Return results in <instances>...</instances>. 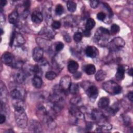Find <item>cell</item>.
I'll use <instances>...</instances> for the list:
<instances>
[{
    "instance_id": "cell-19",
    "label": "cell",
    "mask_w": 133,
    "mask_h": 133,
    "mask_svg": "<svg viewBox=\"0 0 133 133\" xmlns=\"http://www.w3.org/2000/svg\"><path fill=\"white\" fill-rule=\"evenodd\" d=\"M125 69L122 66H118L117 69V72L115 74V77L117 80L121 81L124 79L125 76Z\"/></svg>"
},
{
    "instance_id": "cell-34",
    "label": "cell",
    "mask_w": 133,
    "mask_h": 133,
    "mask_svg": "<svg viewBox=\"0 0 133 133\" xmlns=\"http://www.w3.org/2000/svg\"><path fill=\"white\" fill-rule=\"evenodd\" d=\"M89 5H90V6L95 9V8H96L99 5V1H96V0H94V1H89Z\"/></svg>"
},
{
    "instance_id": "cell-32",
    "label": "cell",
    "mask_w": 133,
    "mask_h": 133,
    "mask_svg": "<svg viewBox=\"0 0 133 133\" xmlns=\"http://www.w3.org/2000/svg\"><path fill=\"white\" fill-rule=\"evenodd\" d=\"M64 11V8L62 6V5H61V4H58L56 7V9H55V13L56 15H61L63 14Z\"/></svg>"
},
{
    "instance_id": "cell-15",
    "label": "cell",
    "mask_w": 133,
    "mask_h": 133,
    "mask_svg": "<svg viewBox=\"0 0 133 133\" xmlns=\"http://www.w3.org/2000/svg\"><path fill=\"white\" fill-rule=\"evenodd\" d=\"M31 19L35 23H40L43 21V15L40 11H35L32 14Z\"/></svg>"
},
{
    "instance_id": "cell-22",
    "label": "cell",
    "mask_w": 133,
    "mask_h": 133,
    "mask_svg": "<svg viewBox=\"0 0 133 133\" xmlns=\"http://www.w3.org/2000/svg\"><path fill=\"white\" fill-rule=\"evenodd\" d=\"M84 71L87 75H92L96 72V68L92 64H88L85 66Z\"/></svg>"
},
{
    "instance_id": "cell-35",
    "label": "cell",
    "mask_w": 133,
    "mask_h": 133,
    "mask_svg": "<svg viewBox=\"0 0 133 133\" xmlns=\"http://www.w3.org/2000/svg\"><path fill=\"white\" fill-rule=\"evenodd\" d=\"M102 5L104 6V7L107 9V10L108 11L110 16V17L112 16V15H113V11H112L111 8H110V6L107 3H106L105 2H103L102 3Z\"/></svg>"
},
{
    "instance_id": "cell-10",
    "label": "cell",
    "mask_w": 133,
    "mask_h": 133,
    "mask_svg": "<svg viewBox=\"0 0 133 133\" xmlns=\"http://www.w3.org/2000/svg\"><path fill=\"white\" fill-rule=\"evenodd\" d=\"M29 130L32 132H40L42 131L41 124L36 120H31L29 124Z\"/></svg>"
},
{
    "instance_id": "cell-20",
    "label": "cell",
    "mask_w": 133,
    "mask_h": 133,
    "mask_svg": "<svg viewBox=\"0 0 133 133\" xmlns=\"http://www.w3.org/2000/svg\"><path fill=\"white\" fill-rule=\"evenodd\" d=\"M32 83L33 85L36 88H39L43 85V81L42 78L38 75H35L32 78Z\"/></svg>"
},
{
    "instance_id": "cell-21",
    "label": "cell",
    "mask_w": 133,
    "mask_h": 133,
    "mask_svg": "<svg viewBox=\"0 0 133 133\" xmlns=\"http://www.w3.org/2000/svg\"><path fill=\"white\" fill-rule=\"evenodd\" d=\"M106 75H107V74L104 71L102 70H99L96 72L95 76V79L98 82L101 81L105 79Z\"/></svg>"
},
{
    "instance_id": "cell-6",
    "label": "cell",
    "mask_w": 133,
    "mask_h": 133,
    "mask_svg": "<svg viewBox=\"0 0 133 133\" xmlns=\"http://www.w3.org/2000/svg\"><path fill=\"white\" fill-rule=\"evenodd\" d=\"M71 84V77L68 75H65L61 78L59 86L61 89L65 92L69 91Z\"/></svg>"
},
{
    "instance_id": "cell-18",
    "label": "cell",
    "mask_w": 133,
    "mask_h": 133,
    "mask_svg": "<svg viewBox=\"0 0 133 133\" xmlns=\"http://www.w3.org/2000/svg\"><path fill=\"white\" fill-rule=\"evenodd\" d=\"M18 17H19V15L17 11L15 10L12 11L11 14H9L8 16L9 22L11 24H16L18 22Z\"/></svg>"
},
{
    "instance_id": "cell-5",
    "label": "cell",
    "mask_w": 133,
    "mask_h": 133,
    "mask_svg": "<svg viewBox=\"0 0 133 133\" xmlns=\"http://www.w3.org/2000/svg\"><path fill=\"white\" fill-rule=\"evenodd\" d=\"M125 44V41L120 37H117L113 38L108 44L109 48L112 51H116L119 50Z\"/></svg>"
},
{
    "instance_id": "cell-7",
    "label": "cell",
    "mask_w": 133,
    "mask_h": 133,
    "mask_svg": "<svg viewBox=\"0 0 133 133\" xmlns=\"http://www.w3.org/2000/svg\"><path fill=\"white\" fill-rule=\"evenodd\" d=\"M39 35H41L42 38L50 40L54 38L55 37V32L50 28L44 27L39 31Z\"/></svg>"
},
{
    "instance_id": "cell-41",
    "label": "cell",
    "mask_w": 133,
    "mask_h": 133,
    "mask_svg": "<svg viewBox=\"0 0 133 133\" xmlns=\"http://www.w3.org/2000/svg\"><path fill=\"white\" fill-rule=\"evenodd\" d=\"M30 1H25L23 2V6L24 8V10H28V9L29 8L30 6Z\"/></svg>"
},
{
    "instance_id": "cell-39",
    "label": "cell",
    "mask_w": 133,
    "mask_h": 133,
    "mask_svg": "<svg viewBox=\"0 0 133 133\" xmlns=\"http://www.w3.org/2000/svg\"><path fill=\"white\" fill-rule=\"evenodd\" d=\"M123 119L125 124H127V125L130 124V123L131 122V119H130V117L127 115H124L123 116Z\"/></svg>"
},
{
    "instance_id": "cell-49",
    "label": "cell",
    "mask_w": 133,
    "mask_h": 133,
    "mask_svg": "<svg viewBox=\"0 0 133 133\" xmlns=\"http://www.w3.org/2000/svg\"><path fill=\"white\" fill-rule=\"evenodd\" d=\"M6 132H14V131L12 130H11V129H9V130H8L6 131Z\"/></svg>"
},
{
    "instance_id": "cell-17",
    "label": "cell",
    "mask_w": 133,
    "mask_h": 133,
    "mask_svg": "<svg viewBox=\"0 0 133 133\" xmlns=\"http://www.w3.org/2000/svg\"><path fill=\"white\" fill-rule=\"evenodd\" d=\"M79 67V65L76 61L71 60L68 62V70L69 72L71 73H74L76 72Z\"/></svg>"
},
{
    "instance_id": "cell-9",
    "label": "cell",
    "mask_w": 133,
    "mask_h": 133,
    "mask_svg": "<svg viewBox=\"0 0 133 133\" xmlns=\"http://www.w3.org/2000/svg\"><path fill=\"white\" fill-rule=\"evenodd\" d=\"M43 49L39 47H36L34 48L32 52V58L35 61H41L43 57Z\"/></svg>"
},
{
    "instance_id": "cell-40",
    "label": "cell",
    "mask_w": 133,
    "mask_h": 133,
    "mask_svg": "<svg viewBox=\"0 0 133 133\" xmlns=\"http://www.w3.org/2000/svg\"><path fill=\"white\" fill-rule=\"evenodd\" d=\"M16 33L15 32H13L11 34V35L10 38V43H9L10 46H12L14 43L15 37H16Z\"/></svg>"
},
{
    "instance_id": "cell-28",
    "label": "cell",
    "mask_w": 133,
    "mask_h": 133,
    "mask_svg": "<svg viewBox=\"0 0 133 133\" xmlns=\"http://www.w3.org/2000/svg\"><path fill=\"white\" fill-rule=\"evenodd\" d=\"M57 77V74L53 71H47L45 74V77L48 80H53Z\"/></svg>"
},
{
    "instance_id": "cell-33",
    "label": "cell",
    "mask_w": 133,
    "mask_h": 133,
    "mask_svg": "<svg viewBox=\"0 0 133 133\" xmlns=\"http://www.w3.org/2000/svg\"><path fill=\"white\" fill-rule=\"evenodd\" d=\"M80 101H81V98L79 97L75 96L71 99L70 102L73 105H76L78 104Z\"/></svg>"
},
{
    "instance_id": "cell-48",
    "label": "cell",
    "mask_w": 133,
    "mask_h": 133,
    "mask_svg": "<svg viewBox=\"0 0 133 133\" xmlns=\"http://www.w3.org/2000/svg\"><path fill=\"white\" fill-rule=\"evenodd\" d=\"M128 74L130 76H131L132 75V68H131L130 70H128Z\"/></svg>"
},
{
    "instance_id": "cell-13",
    "label": "cell",
    "mask_w": 133,
    "mask_h": 133,
    "mask_svg": "<svg viewBox=\"0 0 133 133\" xmlns=\"http://www.w3.org/2000/svg\"><path fill=\"white\" fill-rule=\"evenodd\" d=\"M85 54L87 56L94 58L98 55L99 51L96 47L93 46H88L85 49Z\"/></svg>"
},
{
    "instance_id": "cell-8",
    "label": "cell",
    "mask_w": 133,
    "mask_h": 133,
    "mask_svg": "<svg viewBox=\"0 0 133 133\" xmlns=\"http://www.w3.org/2000/svg\"><path fill=\"white\" fill-rule=\"evenodd\" d=\"M13 78L14 81L18 84H22L25 80V78H26L25 73L22 70L17 71L14 74Z\"/></svg>"
},
{
    "instance_id": "cell-29",
    "label": "cell",
    "mask_w": 133,
    "mask_h": 133,
    "mask_svg": "<svg viewBox=\"0 0 133 133\" xmlns=\"http://www.w3.org/2000/svg\"><path fill=\"white\" fill-rule=\"evenodd\" d=\"M120 28L119 26L116 24H113L111 26L110 32L113 35L117 34L119 31Z\"/></svg>"
},
{
    "instance_id": "cell-38",
    "label": "cell",
    "mask_w": 133,
    "mask_h": 133,
    "mask_svg": "<svg viewBox=\"0 0 133 133\" xmlns=\"http://www.w3.org/2000/svg\"><path fill=\"white\" fill-rule=\"evenodd\" d=\"M64 47V44L63 43L59 42L57 43L55 46V49L57 51H61Z\"/></svg>"
},
{
    "instance_id": "cell-1",
    "label": "cell",
    "mask_w": 133,
    "mask_h": 133,
    "mask_svg": "<svg viewBox=\"0 0 133 133\" xmlns=\"http://www.w3.org/2000/svg\"><path fill=\"white\" fill-rule=\"evenodd\" d=\"M110 37L109 31L103 27L99 28L94 35L95 43L100 46H105L107 45Z\"/></svg>"
},
{
    "instance_id": "cell-37",
    "label": "cell",
    "mask_w": 133,
    "mask_h": 133,
    "mask_svg": "<svg viewBox=\"0 0 133 133\" xmlns=\"http://www.w3.org/2000/svg\"><path fill=\"white\" fill-rule=\"evenodd\" d=\"M61 23L58 21H54L51 23V26L54 29H58L61 26Z\"/></svg>"
},
{
    "instance_id": "cell-26",
    "label": "cell",
    "mask_w": 133,
    "mask_h": 133,
    "mask_svg": "<svg viewBox=\"0 0 133 133\" xmlns=\"http://www.w3.org/2000/svg\"><path fill=\"white\" fill-rule=\"evenodd\" d=\"M66 6H67L68 10L70 12H73L76 9L77 5H76V3H75L74 2L72 1H68V2H67Z\"/></svg>"
},
{
    "instance_id": "cell-46",
    "label": "cell",
    "mask_w": 133,
    "mask_h": 133,
    "mask_svg": "<svg viewBox=\"0 0 133 133\" xmlns=\"http://www.w3.org/2000/svg\"><path fill=\"white\" fill-rule=\"evenodd\" d=\"M6 121V116L4 115L1 114L0 116V124L4 123Z\"/></svg>"
},
{
    "instance_id": "cell-50",
    "label": "cell",
    "mask_w": 133,
    "mask_h": 133,
    "mask_svg": "<svg viewBox=\"0 0 133 133\" xmlns=\"http://www.w3.org/2000/svg\"><path fill=\"white\" fill-rule=\"evenodd\" d=\"M1 35H2V34H3V33H4V32H3V29H2V28H1Z\"/></svg>"
},
{
    "instance_id": "cell-16",
    "label": "cell",
    "mask_w": 133,
    "mask_h": 133,
    "mask_svg": "<svg viewBox=\"0 0 133 133\" xmlns=\"http://www.w3.org/2000/svg\"><path fill=\"white\" fill-rule=\"evenodd\" d=\"M110 103V99L107 97L101 98L98 102V106L100 109H106L108 107Z\"/></svg>"
},
{
    "instance_id": "cell-27",
    "label": "cell",
    "mask_w": 133,
    "mask_h": 133,
    "mask_svg": "<svg viewBox=\"0 0 133 133\" xmlns=\"http://www.w3.org/2000/svg\"><path fill=\"white\" fill-rule=\"evenodd\" d=\"M69 91L72 94L75 95L79 91V86L77 84H71Z\"/></svg>"
},
{
    "instance_id": "cell-4",
    "label": "cell",
    "mask_w": 133,
    "mask_h": 133,
    "mask_svg": "<svg viewBox=\"0 0 133 133\" xmlns=\"http://www.w3.org/2000/svg\"><path fill=\"white\" fill-rule=\"evenodd\" d=\"M15 118L18 126L20 128H25L28 125V117L25 110L15 111Z\"/></svg>"
},
{
    "instance_id": "cell-25",
    "label": "cell",
    "mask_w": 133,
    "mask_h": 133,
    "mask_svg": "<svg viewBox=\"0 0 133 133\" xmlns=\"http://www.w3.org/2000/svg\"><path fill=\"white\" fill-rule=\"evenodd\" d=\"M95 24H96V22L92 18H88L86 22L85 29L90 31L94 28Z\"/></svg>"
},
{
    "instance_id": "cell-44",
    "label": "cell",
    "mask_w": 133,
    "mask_h": 133,
    "mask_svg": "<svg viewBox=\"0 0 133 133\" xmlns=\"http://www.w3.org/2000/svg\"><path fill=\"white\" fill-rule=\"evenodd\" d=\"M82 34L86 37H89L90 35V31L87 29H85Z\"/></svg>"
},
{
    "instance_id": "cell-36",
    "label": "cell",
    "mask_w": 133,
    "mask_h": 133,
    "mask_svg": "<svg viewBox=\"0 0 133 133\" xmlns=\"http://www.w3.org/2000/svg\"><path fill=\"white\" fill-rule=\"evenodd\" d=\"M97 18L99 20L103 21L106 18V15L103 12H99L97 15Z\"/></svg>"
},
{
    "instance_id": "cell-31",
    "label": "cell",
    "mask_w": 133,
    "mask_h": 133,
    "mask_svg": "<svg viewBox=\"0 0 133 133\" xmlns=\"http://www.w3.org/2000/svg\"><path fill=\"white\" fill-rule=\"evenodd\" d=\"M16 41L17 43L19 45H22L24 43V39L23 36L20 34H16L15 41Z\"/></svg>"
},
{
    "instance_id": "cell-11",
    "label": "cell",
    "mask_w": 133,
    "mask_h": 133,
    "mask_svg": "<svg viewBox=\"0 0 133 133\" xmlns=\"http://www.w3.org/2000/svg\"><path fill=\"white\" fill-rule=\"evenodd\" d=\"M12 104H13L15 111L25 110V108H26L25 103L22 99H13Z\"/></svg>"
},
{
    "instance_id": "cell-24",
    "label": "cell",
    "mask_w": 133,
    "mask_h": 133,
    "mask_svg": "<svg viewBox=\"0 0 133 133\" xmlns=\"http://www.w3.org/2000/svg\"><path fill=\"white\" fill-rule=\"evenodd\" d=\"M107 112H108L109 114L112 115H114V114H115L119 110V106L117 104H115L114 103L113 105H112L111 107H110V108H107Z\"/></svg>"
},
{
    "instance_id": "cell-12",
    "label": "cell",
    "mask_w": 133,
    "mask_h": 133,
    "mask_svg": "<svg viewBox=\"0 0 133 133\" xmlns=\"http://www.w3.org/2000/svg\"><path fill=\"white\" fill-rule=\"evenodd\" d=\"M14 56L9 52H6L4 53L1 57V60L2 62L6 64H12L14 62Z\"/></svg>"
},
{
    "instance_id": "cell-14",
    "label": "cell",
    "mask_w": 133,
    "mask_h": 133,
    "mask_svg": "<svg viewBox=\"0 0 133 133\" xmlns=\"http://www.w3.org/2000/svg\"><path fill=\"white\" fill-rule=\"evenodd\" d=\"M8 92L5 84L1 81L0 85V97L1 102L4 103L7 101Z\"/></svg>"
},
{
    "instance_id": "cell-43",
    "label": "cell",
    "mask_w": 133,
    "mask_h": 133,
    "mask_svg": "<svg viewBox=\"0 0 133 133\" xmlns=\"http://www.w3.org/2000/svg\"><path fill=\"white\" fill-rule=\"evenodd\" d=\"M63 38H64V40L68 43H70L71 41V38L69 34L64 35L63 36Z\"/></svg>"
},
{
    "instance_id": "cell-47",
    "label": "cell",
    "mask_w": 133,
    "mask_h": 133,
    "mask_svg": "<svg viewBox=\"0 0 133 133\" xmlns=\"http://www.w3.org/2000/svg\"><path fill=\"white\" fill-rule=\"evenodd\" d=\"M7 1H5V0H2V1H1V4H0L1 8L3 7H4V6H5L7 4Z\"/></svg>"
},
{
    "instance_id": "cell-42",
    "label": "cell",
    "mask_w": 133,
    "mask_h": 133,
    "mask_svg": "<svg viewBox=\"0 0 133 133\" xmlns=\"http://www.w3.org/2000/svg\"><path fill=\"white\" fill-rule=\"evenodd\" d=\"M81 76H82V73L80 72L76 71V72L73 73V77L76 79H79L81 77Z\"/></svg>"
},
{
    "instance_id": "cell-45",
    "label": "cell",
    "mask_w": 133,
    "mask_h": 133,
    "mask_svg": "<svg viewBox=\"0 0 133 133\" xmlns=\"http://www.w3.org/2000/svg\"><path fill=\"white\" fill-rule=\"evenodd\" d=\"M127 97H128V99H129L131 102H132V101H133V93H132V91H129V92L128 93Z\"/></svg>"
},
{
    "instance_id": "cell-2",
    "label": "cell",
    "mask_w": 133,
    "mask_h": 133,
    "mask_svg": "<svg viewBox=\"0 0 133 133\" xmlns=\"http://www.w3.org/2000/svg\"><path fill=\"white\" fill-rule=\"evenodd\" d=\"M82 86L90 99L95 100L97 98L98 96V90L92 83L85 81L82 84Z\"/></svg>"
},
{
    "instance_id": "cell-3",
    "label": "cell",
    "mask_w": 133,
    "mask_h": 133,
    "mask_svg": "<svg viewBox=\"0 0 133 133\" xmlns=\"http://www.w3.org/2000/svg\"><path fill=\"white\" fill-rule=\"evenodd\" d=\"M103 89L111 95H117L121 92V87L116 82L113 81H108L102 84Z\"/></svg>"
},
{
    "instance_id": "cell-30",
    "label": "cell",
    "mask_w": 133,
    "mask_h": 133,
    "mask_svg": "<svg viewBox=\"0 0 133 133\" xmlns=\"http://www.w3.org/2000/svg\"><path fill=\"white\" fill-rule=\"evenodd\" d=\"M83 37V34L79 32H76L73 35V39L76 43H79L81 41Z\"/></svg>"
},
{
    "instance_id": "cell-23",
    "label": "cell",
    "mask_w": 133,
    "mask_h": 133,
    "mask_svg": "<svg viewBox=\"0 0 133 133\" xmlns=\"http://www.w3.org/2000/svg\"><path fill=\"white\" fill-rule=\"evenodd\" d=\"M11 97L12 99H22V95L21 92L18 89H14L10 92Z\"/></svg>"
}]
</instances>
